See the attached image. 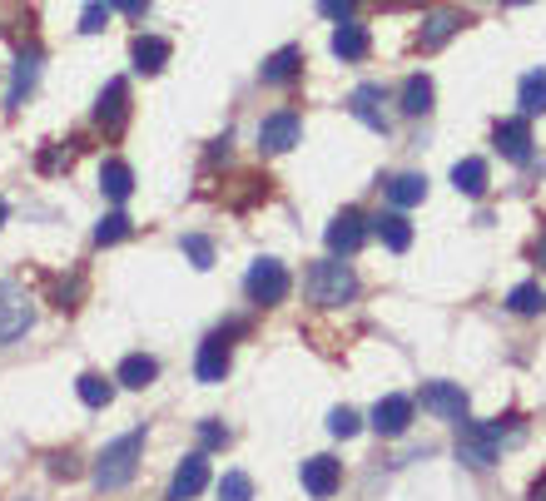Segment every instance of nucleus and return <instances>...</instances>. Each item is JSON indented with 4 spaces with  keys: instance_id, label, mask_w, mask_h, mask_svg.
I'll return each mask as SVG.
<instances>
[{
    "instance_id": "1",
    "label": "nucleus",
    "mask_w": 546,
    "mask_h": 501,
    "mask_svg": "<svg viewBox=\"0 0 546 501\" xmlns=\"http://www.w3.org/2000/svg\"><path fill=\"white\" fill-rule=\"evenodd\" d=\"M139 457H144V427L125 432V437H115V442L100 452V462H95V487H100V492H120V487H130L135 472H139Z\"/></svg>"
},
{
    "instance_id": "11",
    "label": "nucleus",
    "mask_w": 546,
    "mask_h": 501,
    "mask_svg": "<svg viewBox=\"0 0 546 501\" xmlns=\"http://www.w3.org/2000/svg\"><path fill=\"white\" fill-rule=\"evenodd\" d=\"M209 487V457L204 452H189L179 467H174V482H169V501H194Z\"/></svg>"
},
{
    "instance_id": "41",
    "label": "nucleus",
    "mask_w": 546,
    "mask_h": 501,
    "mask_svg": "<svg viewBox=\"0 0 546 501\" xmlns=\"http://www.w3.org/2000/svg\"><path fill=\"white\" fill-rule=\"evenodd\" d=\"M537 263L546 268V234H542V244H537Z\"/></svg>"
},
{
    "instance_id": "32",
    "label": "nucleus",
    "mask_w": 546,
    "mask_h": 501,
    "mask_svg": "<svg viewBox=\"0 0 546 501\" xmlns=\"http://www.w3.org/2000/svg\"><path fill=\"white\" fill-rule=\"evenodd\" d=\"M219 501H254V482H249V472H224V482H219Z\"/></svg>"
},
{
    "instance_id": "37",
    "label": "nucleus",
    "mask_w": 546,
    "mask_h": 501,
    "mask_svg": "<svg viewBox=\"0 0 546 501\" xmlns=\"http://www.w3.org/2000/svg\"><path fill=\"white\" fill-rule=\"evenodd\" d=\"M318 10H323L328 20H353V10H358V0H318Z\"/></svg>"
},
{
    "instance_id": "40",
    "label": "nucleus",
    "mask_w": 546,
    "mask_h": 501,
    "mask_svg": "<svg viewBox=\"0 0 546 501\" xmlns=\"http://www.w3.org/2000/svg\"><path fill=\"white\" fill-rule=\"evenodd\" d=\"M532 501H546V477L537 482V487H532Z\"/></svg>"
},
{
    "instance_id": "19",
    "label": "nucleus",
    "mask_w": 546,
    "mask_h": 501,
    "mask_svg": "<svg viewBox=\"0 0 546 501\" xmlns=\"http://www.w3.org/2000/svg\"><path fill=\"white\" fill-rule=\"evenodd\" d=\"M452 189L467 194V199H482L487 194V159H457L452 164Z\"/></svg>"
},
{
    "instance_id": "35",
    "label": "nucleus",
    "mask_w": 546,
    "mask_h": 501,
    "mask_svg": "<svg viewBox=\"0 0 546 501\" xmlns=\"http://www.w3.org/2000/svg\"><path fill=\"white\" fill-rule=\"evenodd\" d=\"M482 427H487L497 442H502V437H512V442L522 437V417H492V422H482Z\"/></svg>"
},
{
    "instance_id": "6",
    "label": "nucleus",
    "mask_w": 546,
    "mask_h": 501,
    "mask_svg": "<svg viewBox=\"0 0 546 501\" xmlns=\"http://www.w3.org/2000/svg\"><path fill=\"white\" fill-rule=\"evenodd\" d=\"M388 95H383V85H358L353 95H348V115L358 120V125H368L373 134H388L393 120H388Z\"/></svg>"
},
{
    "instance_id": "17",
    "label": "nucleus",
    "mask_w": 546,
    "mask_h": 501,
    "mask_svg": "<svg viewBox=\"0 0 546 501\" xmlns=\"http://www.w3.org/2000/svg\"><path fill=\"white\" fill-rule=\"evenodd\" d=\"M35 80H40V50H25L15 60V75H10V90H5V110H20L25 95L35 90Z\"/></svg>"
},
{
    "instance_id": "36",
    "label": "nucleus",
    "mask_w": 546,
    "mask_h": 501,
    "mask_svg": "<svg viewBox=\"0 0 546 501\" xmlns=\"http://www.w3.org/2000/svg\"><path fill=\"white\" fill-rule=\"evenodd\" d=\"M199 442H204V452L229 447V427H219V422H199Z\"/></svg>"
},
{
    "instance_id": "13",
    "label": "nucleus",
    "mask_w": 546,
    "mask_h": 501,
    "mask_svg": "<svg viewBox=\"0 0 546 501\" xmlns=\"http://www.w3.org/2000/svg\"><path fill=\"white\" fill-rule=\"evenodd\" d=\"M492 144H497V154H502V159L527 164V159H532V125H527V120H497Z\"/></svg>"
},
{
    "instance_id": "15",
    "label": "nucleus",
    "mask_w": 546,
    "mask_h": 501,
    "mask_svg": "<svg viewBox=\"0 0 546 501\" xmlns=\"http://www.w3.org/2000/svg\"><path fill=\"white\" fill-rule=\"evenodd\" d=\"M462 25H467V20H462L457 10H427V15H422V30H417V50H442Z\"/></svg>"
},
{
    "instance_id": "2",
    "label": "nucleus",
    "mask_w": 546,
    "mask_h": 501,
    "mask_svg": "<svg viewBox=\"0 0 546 501\" xmlns=\"http://www.w3.org/2000/svg\"><path fill=\"white\" fill-rule=\"evenodd\" d=\"M308 298H313L318 308H343V303L358 298V273L333 253V258H323V263L308 268Z\"/></svg>"
},
{
    "instance_id": "10",
    "label": "nucleus",
    "mask_w": 546,
    "mask_h": 501,
    "mask_svg": "<svg viewBox=\"0 0 546 501\" xmlns=\"http://www.w3.org/2000/svg\"><path fill=\"white\" fill-rule=\"evenodd\" d=\"M130 120V85L125 80H110L105 90H100V105H95V125L105 129V134H120Z\"/></svg>"
},
{
    "instance_id": "29",
    "label": "nucleus",
    "mask_w": 546,
    "mask_h": 501,
    "mask_svg": "<svg viewBox=\"0 0 546 501\" xmlns=\"http://www.w3.org/2000/svg\"><path fill=\"white\" fill-rule=\"evenodd\" d=\"M75 392H80V402L85 407H110V397H115V382H105L100 373H85L75 382Z\"/></svg>"
},
{
    "instance_id": "20",
    "label": "nucleus",
    "mask_w": 546,
    "mask_h": 501,
    "mask_svg": "<svg viewBox=\"0 0 546 501\" xmlns=\"http://www.w3.org/2000/svg\"><path fill=\"white\" fill-rule=\"evenodd\" d=\"M130 55H135V70H144V75H159V70L169 65V40H159V35H135Z\"/></svg>"
},
{
    "instance_id": "34",
    "label": "nucleus",
    "mask_w": 546,
    "mask_h": 501,
    "mask_svg": "<svg viewBox=\"0 0 546 501\" xmlns=\"http://www.w3.org/2000/svg\"><path fill=\"white\" fill-rule=\"evenodd\" d=\"M358 427H363V422H358L353 407H333V412H328V432H333V437H358Z\"/></svg>"
},
{
    "instance_id": "28",
    "label": "nucleus",
    "mask_w": 546,
    "mask_h": 501,
    "mask_svg": "<svg viewBox=\"0 0 546 501\" xmlns=\"http://www.w3.org/2000/svg\"><path fill=\"white\" fill-rule=\"evenodd\" d=\"M517 100H522V110H527V115H546V70L522 75V90H517Z\"/></svg>"
},
{
    "instance_id": "9",
    "label": "nucleus",
    "mask_w": 546,
    "mask_h": 501,
    "mask_svg": "<svg viewBox=\"0 0 546 501\" xmlns=\"http://www.w3.org/2000/svg\"><path fill=\"white\" fill-rule=\"evenodd\" d=\"M298 139H303V120H298L293 110H278V115H269V120L259 125V149H264V154H288Z\"/></svg>"
},
{
    "instance_id": "27",
    "label": "nucleus",
    "mask_w": 546,
    "mask_h": 501,
    "mask_svg": "<svg viewBox=\"0 0 546 501\" xmlns=\"http://www.w3.org/2000/svg\"><path fill=\"white\" fill-rule=\"evenodd\" d=\"M398 110H403V115H427V110H432V80H427V75H408Z\"/></svg>"
},
{
    "instance_id": "33",
    "label": "nucleus",
    "mask_w": 546,
    "mask_h": 501,
    "mask_svg": "<svg viewBox=\"0 0 546 501\" xmlns=\"http://www.w3.org/2000/svg\"><path fill=\"white\" fill-rule=\"evenodd\" d=\"M179 249H184V258H189L194 268H214V244H209L204 234H184Z\"/></svg>"
},
{
    "instance_id": "8",
    "label": "nucleus",
    "mask_w": 546,
    "mask_h": 501,
    "mask_svg": "<svg viewBox=\"0 0 546 501\" xmlns=\"http://www.w3.org/2000/svg\"><path fill=\"white\" fill-rule=\"evenodd\" d=\"M368 244V219H363V209H343L333 224H328V249L338 253V258H348V253H358Z\"/></svg>"
},
{
    "instance_id": "26",
    "label": "nucleus",
    "mask_w": 546,
    "mask_h": 501,
    "mask_svg": "<svg viewBox=\"0 0 546 501\" xmlns=\"http://www.w3.org/2000/svg\"><path fill=\"white\" fill-rule=\"evenodd\" d=\"M154 377H159V363H154V358H144V353H130V358L120 363V382H125V387H135V392H144Z\"/></svg>"
},
{
    "instance_id": "30",
    "label": "nucleus",
    "mask_w": 546,
    "mask_h": 501,
    "mask_svg": "<svg viewBox=\"0 0 546 501\" xmlns=\"http://www.w3.org/2000/svg\"><path fill=\"white\" fill-rule=\"evenodd\" d=\"M130 229H135V224H130V214H120V209H115V214H105V219L95 224V244H100V249H105V244H120V239H130Z\"/></svg>"
},
{
    "instance_id": "42",
    "label": "nucleus",
    "mask_w": 546,
    "mask_h": 501,
    "mask_svg": "<svg viewBox=\"0 0 546 501\" xmlns=\"http://www.w3.org/2000/svg\"><path fill=\"white\" fill-rule=\"evenodd\" d=\"M0 224H5V199H0Z\"/></svg>"
},
{
    "instance_id": "39",
    "label": "nucleus",
    "mask_w": 546,
    "mask_h": 501,
    "mask_svg": "<svg viewBox=\"0 0 546 501\" xmlns=\"http://www.w3.org/2000/svg\"><path fill=\"white\" fill-rule=\"evenodd\" d=\"M110 5H115V10H125V15H144V10H149V0H110Z\"/></svg>"
},
{
    "instance_id": "3",
    "label": "nucleus",
    "mask_w": 546,
    "mask_h": 501,
    "mask_svg": "<svg viewBox=\"0 0 546 501\" xmlns=\"http://www.w3.org/2000/svg\"><path fill=\"white\" fill-rule=\"evenodd\" d=\"M288 268L278 263V258H254L249 263V273H244V293L259 303V308H273V303H283L288 298Z\"/></svg>"
},
{
    "instance_id": "14",
    "label": "nucleus",
    "mask_w": 546,
    "mask_h": 501,
    "mask_svg": "<svg viewBox=\"0 0 546 501\" xmlns=\"http://www.w3.org/2000/svg\"><path fill=\"white\" fill-rule=\"evenodd\" d=\"M408 422H412V397H403V392L378 397V407H373V432L378 437H403Z\"/></svg>"
},
{
    "instance_id": "31",
    "label": "nucleus",
    "mask_w": 546,
    "mask_h": 501,
    "mask_svg": "<svg viewBox=\"0 0 546 501\" xmlns=\"http://www.w3.org/2000/svg\"><path fill=\"white\" fill-rule=\"evenodd\" d=\"M110 15H115L110 0H90V5L80 10V30H85V35H100V30L110 25Z\"/></svg>"
},
{
    "instance_id": "23",
    "label": "nucleus",
    "mask_w": 546,
    "mask_h": 501,
    "mask_svg": "<svg viewBox=\"0 0 546 501\" xmlns=\"http://www.w3.org/2000/svg\"><path fill=\"white\" fill-rule=\"evenodd\" d=\"M373 234H378L393 253H403L412 244V224L403 219V214H378V219H373Z\"/></svg>"
},
{
    "instance_id": "5",
    "label": "nucleus",
    "mask_w": 546,
    "mask_h": 501,
    "mask_svg": "<svg viewBox=\"0 0 546 501\" xmlns=\"http://www.w3.org/2000/svg\"><path fill=\"white\" fill-rule=\"evenodd\" d=\"M457 457L467 462V467H477V472H487L492 462H497V437L482 427V422H457Z\"/></svg>"
},
{
    "instance_id": "43",
    "label": "nucleus",
    "mask_w": 546,
    "mask_h": 501,
    "mask_svg": "<svg viewBox=\"0 0 546 501\" xmlns=\"http://www.w3.org/2000/svg\"><path fill=\"white\" fill-rule=\"evenodd\" d=\"M512 5H522V0H512Z\"/></svg>"
},
{
    "instance_id": "22",
    "label": "nucleus",
    "mask_w": 546,
    "mask_h": 501,
    "mask_svg": "<svg viewBox=\"0 0 546 501\" xmlns=\"http://www.w3.org/2000/svg\"><path fill=\"white\" fill-rule=\"evenodd\" d=\"M100 189H105V199L125 204V199H130V189H135L130 164H125V159H105V169H100Z\"/></svg>"
},
{
    "instance_id": "24",
    "label": "nucleus",
    "mask_w": 546,
    "mask_h": 501,
    "mask_svg": "<svg viewBox=\"0 0 546 501\" xmlns=\"http://www.w3.org/2000/svg\"><path fill=\"white\" fill-rule=\"evenodd\" d=\"M388 199H393L398 209L422 204V199H427V179H422V174H398V179H388Z\"/></svg>"
},
{
    "instance_id": "18",
    "label": "nucleus",
    "mask_w": 546,
    "mask_h": 501,
    "mask_svg": "<svg viewBox=\"0 0 546 501\" xmlns=\"http://www.w3.org/2000/svg\"><path fill=\"white\" fill-rule=\"evenodd\" d=\"M298 70H303V50L298 45H283V50H273L269 60L259 65V80L264 85H288Z\"/></svg>"
},
{
    "instance_id": "16",
    "label": "nucleus",
    "mask_w": 546,
    "mask_h": 501,
    "mask_svg": "<svg viewBox=\"0 0 546 501\" xmlns=\"http://www.w3.org/2000/svg\"><path fill=\"white\" fill-rule=\"evenodd\" d=\"M194 377H199V382H224V377H229V338H224V333H214V338L199 343Z\"/></svg>"
},
{
    "instance_id": "4",
    "label": "nucleus",
    "mask_w": 546,
    "mask_h": 501,
    "mask_svg": "<svg viewBox=\"0 0 546 501\" xmlns=\"http://www.w3.org/2000/svg\"><path fill=\"white\" fill-rule=\"evenodd\" d=\"M30 323H35L30 293L20 283H0V348H10L15 338H25Z\"/></svg>"
},
{
    "instance_id": "12",
    "label": "nucleus",
    "mask_w": 546,
    "mask_h": 501,
    "mask_svg": "<svg viewBox=\"0 0 546 501\" xmlns=\"http://www.w3.org/2000/svg\"><path fill=\"white\" fill-rule=\"evenodd\" d=\"M422 407L447 417V422H462L467 417V392H462V382H427L422 387Z\"/></svg>"
},
{
    "instance_id": "25",
    "label": "nucleus",
    "mask_w": 546,
    "mask_h": 501,
    "mask_svg": "<svg viewBox=\"0 0 546 501\" xmlns=\"http://www.w3.org/2000/svg\"><path fill=\"white\" fill-rule=\"evenodd\" d=\"M507 308L517 313V318H537L546 308V293H542V283H517L512 293H507Z\"/></svg>"
},
{
    "instance_id": "38",
    "label": "nucleus",
    "mask_w": 546,
    "mask_h": 501,
    "mask_svg": "<svg viewBox=\"0 0 546 501\" xmlns=\"http://www.w3.org/2000/svg\"><path fill=\"white\" fill-rule=\"evenodd\" d=\"M50 472H55V477H65V482H70V477H75V472H80V467H75V457H65V452H60V457H50Z\"/></svg>"
},
{
    "instance_id": "7",
    "label": "nucleus",
    "mask_w": 546,
    "mask_h": 501,
    "mask_svg": "<svg viewBox=\"0 0 546 501\" xmlns=\"http://www.w3.org/2000/svg\"><path fill=\"white\" fill-rule=\"evenodd\" d=\"M298 482H303L308 497L328 501L338 487H343V462H333V457H308V462L298 467Z\"/></svg>"
},
{
    "instance_id": "21",
    "label": "nucleus",
    "mask_w": 546,
    "mask_h": 501,
    "mask_svg": "<svg viewBox=\"0 0 546 501\" xmlns=\"http://www.w3.org/2000/svg\"><path fill=\"white\" fill-rule=\"evenodd\" d=\"M333 55H338V60H363V55H368V30H363L358 20H338V30H333Z\"/></svg>"
}]
</instances>
